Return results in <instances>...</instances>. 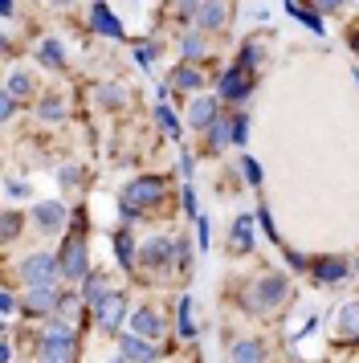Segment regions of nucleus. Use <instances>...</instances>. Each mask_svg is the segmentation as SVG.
Wrapping results in <instances>:
<instances>
[{
	"instance_id": "27",
	"label": "nucleus",
	"mask_w": 359,
	"mask_h": 363,
	"mask_svg": "<svg viewBox=\"0 0 359 363\" xmlns=\"http://www.w3.org/2000/svg\"><path fill=\"white\" fill-rule=\"evenodd\" d=\"M29 90H33V78H29V74H13V78H9V86H4V94H13V99L29 94Z\"/></svg>"
},
{
	"instance_id": "39",
	"label": "nucleus",
	"mask_w": 359,
	"mask_h": 363,
	"mask_svg": "<svg viewBox=\"0 0 359 363\" xmlns=\"http://www.w3.org/2000/svg\"><path fill=\"white\" fill-rule=\"evenodd\" d=\"M13 111H16V99H13V94H4V99H0V115L13 118Z\"/></svg>"
},
{
	"instance_id": "16",
	"label": "nucleus",
	"mask_w": 359,
	"mask_h": 363,
	"mask_svg": "<svg viewBox=\"0 0 359 363\" xmlns=\"http://www.w3.org/2000/svg\"><path fill=\"white\" fill-rule=\"evenodd\" d=\"M192 17L200 21V29H221L225 17H228V9H225V4H196Z\"/></svg>"
},
{
	"instance_id": "15",
	"label": "nucleus",
	"mask_w": 359,
	"mask_h": 363,
	"mask_svg": "<svg viewBox=\"0 0 359 363\" xmlns=\"http://www.w3.org/2000/svg\"><path fill=\"white\" fill-rule=\"evenodd\" d=\"M90 21H94L98 33H106V37H123V25L114 21V13L106 9V4H94V9H90Z\"/></svg>"
},
{
	"instance_id": "18",
	"label": "nucleus",
	"mask_w": 359,
	"mask_h": 363,
	"mask_svg": "<svg viewBox=\"0 0 359 363\" xmlns=\"http://www.w3.org/2000/svg\"><path fill=\"white\" fill-rule=\"evenodd\" d=\"M233 363H265V351H261V343L245 339V343L233 347Z\"/></svg>"
},
{
	"instance_id": "23",
	"label": "nucleus",
	"mask_w": 359,
	"mask_h": 363,
	"mask_svg": "<svg viewBox=\"0 0 359 363\" xmlns=\"http://www.w3.org/2000/svg\"><path fill=\"white\" fill-rule=\"evenodd\" d=\"M286 13L298 21H306V29H314V33H323V17L319 13H310V9H302V4H286Z\"/></svg>"
},
{
	"instance_id": "46",
	"label": "nucleus",
	"mask_w": 359,
	"mask_h": 363,
	"mask_svg": "<svg viewBox=\"0 0 359 363\" xmlns=\"http://www.w3.org/2000/svg\"><path fill=\"white\" fill-rule=\"evenodd\" d=\"M114 363H131V359H114Z\"/></svg>"
},
{
	"instance_id": "25",
	"label": "nucleus",
	"mask_w": 359,
	"mask_h": 363,
	"mask_svg": "<svg viewBox=\"0 0 359 363\" xmlns=\"http://www.w3.org/2000/svg\"><path fill=\"white\" fill-rule=\"evenodd\" d=\"M180 335L192 339L196 327H192V298H180Z\"/></svg>"
},
{
	"instance_id": "12",
	"label": "nucleus",
	"mask_w": 359,
	"mask_h": 363,
	"mask_svg": "<svg viewBox=\"0 0 359 363\" xmlns=\"http://www.w3.org/2000/svg\"><path fill=\"white\" fill-rule=\"evenodd\" d=\"M314 278L326 281V286H339L347 278V262H339V257H319L314 262Z\"/></svg>"
},
{
	"instance_id": "24",
	"label": "nucleus",
	"mask_w": 359,
	"mask_h": 363,
	"mask_svg": "<svg viewBox=\"0 0 359 363\" xmlns=\"http://www.w3.org/2000/svg\"><path fill=\"white\" fill-rule=\"evenodd\" d=\"M114 249H118V262H123V265H135V257H139L135 249H139V245L131 241L127 233H118V237H114Z\"/></svg>"
},
{
	"instance_id": "34",
	"label": "nucleus",
	"mask_w": 359,
	"mask_h": 363,
	"mask_svg": "<svg viewBox=\"0 0 359 363\" xmlns=\"http://www.w3.org/2000/svg\"><path fill=\"white\" fill-rule=\"evenodd\" d=\"M184 208H188V216H196V220H200V204H196V192H192V184L184 188Z\"/></svg>"
},
{
	"instance_id": "3",
	"label": "nucleus",
	"mask_w": 359,
	"mask_h": 363,
	"mask_svg": "<svg viewBox=\"0 0 359 363\" xmlns=\"http://www.w3.org/2000/svg\"><path fill=\"white\" fill-rule=\"evenodd\" d=\"M94 314H98V327H102V330H118L123 314H127V294L111 290V294H106V298L94 306Z\"/></svg>"
},
{
	"instance_id": "37",
	"label": "nucleus",
	"mask_w": 359,
	"mask_h": 363,
	"mask_svg": "<svg viewBox=\"0 0 359 363\" xmlns=\"http://www.w3.org/2000/svg\"><path fill=\"white\" fill-rule=\"evenodd\" d=\"M16 229H21V216H16V213H4V237H16Z\"/></svg>"
},
{
	"instance_id": "4",
	"label": "nucleus",
	"mask_w": 359,
	"mask_h": 363,
	"mask_svg": "<svg viewBox=\"0 0 359 363\" xmlns=\"http://www.w3.org/2000/svg\"><path fill=\"white\" fill-rule=\"evenodd\" d=\"M62 278H74V281H86L90 274H86V245H82L78 237H70L65 241V253H62Z\"/></svg>"
},
{
	"instance_id": "42",
	"label": "nucleus",
	"mask_w": 359,
	"mask_h": 363,
	"mask_svg": "<svg viewBox=\"0 0 359 363\" xmlns=\"http://www.w3.org/2000/svg\"><path fill=\"white\" fill-rule=\"evenodd\" d=\"M286 262H290V269H306V257H298V253H290V249H286Z\"/></svg>"
},
{
	"instance_id": "41",
	"label": "nucleus",
	"mask_w": 359,
	"mask_h": 363,
	"mask_svg": "<svg viewBox=\"0 0 359 363\" xmlns=\"http://www.w3.org/2000/svg\"><path fill=\"white\" fill-rule=\"evenodd\" d=\"M13 306H16V298L9 294V290H4V294H0V311H4V314H13Z\"/></svg>"
},
{
	"instance_id": "19",
	"label": "nucleus",
	"mask_w": 359,
	"mask_h": 363,
	"mask_svg": "<svg viewBox=\"0 0 359 363\" xmlns=\"http://www.w3.org/2000/svg\"><path fill=\"white\" fill-rule=\"evenodd\" d=\"M209 143H212V151H221L225 143H233V118H216V123H212Z\"/></svg>"
},
{
	"instance_id": "13",
	"label": "nucleus",
	"mask_w": 359,
	"mask_h": 363,
	"mask_svg": "<svg viewBox=\"0 0 359 363\" xmlns=\"http://www.w3.org/2000/svg\"><path fill=\"white\" fill-rule=\"evenodd\" d=\"M188 118H192V127H212L216 123V99H192V106H188Z\"/></svg>"
},
{
	"instance_id": "35",
	"label": "nucleus",
	"mask_w": 359,
	"mask_h": 363,
	"mask_svg": "<svg viewBox=\"0 0 359 363\" xmlns=\"http://www.w3.org/2000/svg\"><path fill=\"white\" fill-rule=\"evenodd\" d=\"M98 99L106 102V106H118V102H123V94H118L114 86H102V90H98Z\"/></svg>"
},
{
	"instance_id": "36",
	"label": "nucleus",
	"mask_w": 359,
	"mask_h": 363,
	"mask_svg": "<svg viewBox=\"0 0 359 363\" xmlns=\"http://www.w3.org/2000/svg\"><path fill=\"white\" fill-rule=\"evenodd\" d=\"M258 45H245V50H241V62H237V66H241V69H249V66H253V62H258Z\"/></svg>"
},
{
	"instance_id": "7",
	"label": "nucleus",
	"mask_w": 359,
	"mask_h": 363,
	"mask_svg": "<svg viewBox=\"0 0 359 363\" xmlns=\"http://www.w3.org/2000/svg\"><path fill=\"white\" fill-rule=\"evenodd\" d=\"M172 249H176V241H167V237H151V241L139 245V262L151 265V269H160V265H167L172 257H176Z\"/></svg>"
},
{
	"instance_id": "9",
	"label": "nucleus",
	"mask_w": 359,
	"mask_h": 363,
	"mask_svg": "<svg viewBox=\"0 0 359 363\" xmlns=\"http://www.w3.org/2000/svg\"><path fill=\"white\" fill-rule=\"evenodd\" d=\"M282 298H286V278H261L253 290V306L265 311V306H277Z\"/></svg>"
},
{
	"instance_id": "14",
	"label": "nucleus",
	"mask_w": 359,
	"mask_h": 363,
	"mask_svg": "<svg viewBox=\"0 0 359 363\" xmlns=\"http://www.w3.org/2000/svg\"><path fill=\"white\" fill-rule=\"evenodd\" d=\"M135 335H143V339H160L163 335V318L155 311H135Z\"/></svg>"
},
{
	"instance_id": "1",
	"label": "nucleus",
	"mask_w": 359,
	"mask_h": 363,
	"mask_svg": "<svg viewBox=\"0 0 359 363\" xmlns=\"http://www.w3.org/2000/svg\"><path fill=\"white\" fill-rule=\"evenodd\" d=\"M21 274H25V281H29L33 290H49V286H57L62 262H57L53 253H33V257H25Z\"/></svg>"
},
{
	"instance_id": "6",
	"label": "nucleus",
	"mask_w": 359,
	"mask_h": 363,
	"mask_svg": "<svg viewBox=\"0 0 359 363\" xmlns=\"http://www.w3.org/2000/svg\"><path fill=\"white\" fill-rule=\"evenodd\" d=\"M118 351H123V359H131V363H155L160 359V347H151V339H143V335H123Z\"/></svg>"
},
{
	"instance_id": "8",
	"label": "nucleus",
	"mask_w": 359,
	"mask_h": 363,
	"mask_svg": "<svg viewBox=\"0 0 359 363\" xmlns=\"http://www.w3.org/2000/svg\"><path fill=\"white\" fill-rule=\"evenodd\" d=\"M249 69H241V66H233V69H225L221 74V94H225L228 102H245L249 99Z\"/></svg>"
},
{
	"instance_id": "2",
	"label": "nucleus",
	"mask_w": 359,
	"mask_h": 363,
	"mask_svg": "<svg viewBox=\"0 0 359 363\" xmlns=\"http://www.w3.org/2000/svg\"><path fill=\"white\" fill-rule=\"evenodd\" d=\"M160 196H163V180H155V176H143V180L127 184L123 204H131V208H147V204H160Z\"/></svg>"
},
{
	"instance_id": "40",
	"label": "nucleus",
	"mask_w": 359,
	"mask_h": 363,
	"mask_svg": "<svg viewBox=\"0 0 359 363\" xmlns=\"http://www.w3.org/2000/svg\"><path fill=\"white\" fill-rule=\"evenodd\" d=\"M258 220H261V229L270 233V237H277V233H274V220H270V213H265V208H258Z\"/></svg>"
},
{
	"instance_id": "22",
	"label": "nucleus",
	"mask_w": 359,
	"mask_h": 363,
	"mask_svg": "<svg viewBox=\"0 0 359 363\" xmlns=\"http://www.w3.org/2000/svg\"><path fill=\"white\" fill-rule=\"evenodd\" d=\"M339 327H343V335H359V302H347V306H343Z\"/></svg>"
},
{
	"instance_id": "29",
	"label": "nucleus",
	"mask_w": 359,
	"mask_h": 363,
	"mask_svg": "<svg viewBox=\"0 0 359 363\" xmlns=\"http://www.w3.org/2000/svg\"><path fill=\"white\" fill-rule=\"evenodd\" d=\"M155 115H160V127H163V135H167V139H180V123H176V115H172L167 106H160Z\"/></svg>"
},
{
	"instance_id": "10",
	"label": "nucleus",
	"mask_w": 359,
	"mask_h": 363,
	"mask_svg": "<svg viewBox=\"0 0 359 363\" xmlns=\"http://www.w3.org/2000/svg\"><path fill=\"white\" fill-rule=\"evenodd\" d=\"M65 208L62 204H57V200H45V204H37V208H33V220H37V229H45V233H57L65 225Z\"/></svg>"
},
{
	"instance_id": "38",
	"label": "nucleus",
	"mask_w": 359,
	"mask_h": 363,
	"mask_svg": "<svg viewBox=\"0 0 359 363\" xmlns=\"http://www.w3.org/2000/svg\"><path fill=\"white\" fill-rule=\"evenodd\" d=\"M9 196H29V184H21V180H9V188H4Z\"/></svg>"
},
{
	"instance_id": "5",
	"label": "nucleus",
	"mask_w": 359,
	"mask_h": 363,
	"mask_svg": "<svg viewBox=\"0 0 359 363\" xmlns=\"http://www.w3.org/2000/svg\"><path fill=\"white\" fill-rule=\"evenodd\" d=\"M41 363H74V335H45Z\"/></svg>"
},
{
	"instance_id": "28",
	"label": "nucleus",
	"mask_w": 359,
	"mask_h": 363,
	"mask_svg": "<svg viewBox=\"0 0 359 363\" xmlns=\"http://www.w3.org/2000/svg\"><path fill=\"white\" fill-rule=\"evenodd\" d=\"M180 50H184V57H188V62H192V57H204V37H200V33H188Z\"/></svg>"
},
{
	"instance_id": "17",
	"label": "nucleus",
	"mask_w": 359,
	"mask_h": 363,
	"mask_svg": "<svg viewBox=\"0 0 359 363\" xmlns=\"http://www.w3.org/2000/svg\"><path fill=\"white\" fill-rule=\"evenodd\" d=\"M249 225H253V216H237V225H233V253H249V249H253Z\"/></svg>"
},
{
	"instance_id": "43",
	"label": "nucleus",
	"mask_w": 359,
	"mask_h": 363,
	"mask_svg": "<svg viewBox=\"0 0 359 363\" xmlns=\"http://www.w3.org/2000/svg\"><path fill=\"white\" fill-rule=\"evenodd\" d=\"M196 225H200V249H209V220H204V216H200V220H196Z\"/></svg>"
},
{
	"instance_id": "26",
	"label": "nucleus",
	"mask_w": 359,
	"mask_h": 363,
	"mask_svg": "<svg viewBox=\"0 0 359 363\" xmlns=\"http://www.w3.org/2000/svg\"><path fill=\"white\" fill-rule=\"evenodd\" d=\"M37 115L45 118V123H57V118L65 115V106H62V99H57V94H49V99L41 102V111H37Z\"/></svg>"
},
{
	"instance_id": "32",
	"label": "nucleus",
	"mask_w": 359,
	"mask_h": 363,
	"mask_svg": "<svg viewBox=\"0 0 359 363\" xmlns=\"http://www.w3.org/2000/svg\"><path fill=\"white\" fill-rule=\"evenodd\" d=\"M245 135H249V115H237L233 118V143H245Z\"/></svg>"
},
{
	"instance_id": "33",
	"label": "nucleus",
	"mask_w": 359,
	"mask_h": 363,
	"mask_svg": "<svg viewBox=\"0 0 359 363\" xmlns=\"http://www.w3.org/2000/svg\"><path fill=\"white\" fill-rule=\"evenodd\" d=\"M135 62H139L143 69H151V62H155V45H139V50H135Z\"/></svg>"
},
{
	"instance_id": "20",
	"label": "nucleus",
	"mask_w": 359,
	"mask_h": 363,
	"mask_svg": "<svg viewBox=\"0 0 359 363\" xmlns=\"http://www.w3.org/2000/svg\"><path fill=\"white\" fill-rule=\"evenodd\" d=\"M172 82H176L180 90H188V94H196V90L204 86V78H200V69L184 66V69H176V74H172Z\"/></svg>"
},
{
	"instance_id": "11",
	"label": "nucleus",
	"mask_w": 359,
	"mask_h": 363,
	"mask_svg": "<svg viewBox=\"0 0 359 363\" xmlns=\"http://www.w3.org/2000/svg\"><path fill=\"white\" fill-rule=\"evenodd\" d=\"M62 306V298H57V290L49 286V290H29L25 294V314H45V311H57Z\"/></svg>"
},
{
	"instance_id": "44",
	"label": "nucleus",
	"mask_w": 359,
	"mask_h": 363,
	"mask_svg": "<svg viewBox=\"0 0 359 363\" xmlns=\"http://www.w3.org/2000/svg\"><path fill=\"white\" fill-rule=\"evenodd\" d=\"M180 172H184V176H192V172H196V164H192V155H180Z\"/></svg>"
},
{
	"instance_id": "21",
	"label": "nucleus",
	"mask_w": 359,
	"mask_h": 363,
	"mask_svg": "<svg viewBox=\"0 0 359 363\" xmlns=\"http://www.w3.org/2000/svg\"><path fill=\"white\" fill-rule=\"evenodd\" d=\"M41 62H45L49 69H57L65 62V50H62V41H41Z\"/></svg>"
},
{
	"instance_id": "31",
	"label": "nucleus",
	"mask_w": 359,
	"mask_h": 363,
	"mask_svg": "<svg viewBox=\"0 0 359 363\" xmlns=\"http://www.w3.org/2000/svg\"><path fill=\"white\" fill-rule=\"evenodd\" d=\"M57 180H62V184H65V188H74V184H78V180H82V167H74V164H65V167H62V172H57Z\"/></svg>"
},
{
	"instance_id": "45",
	"label": "nucleus",
	"mask_w": 359,
	"mask_h": 363,
	"mask_svg": "<svg viewBox=\"0 0 359 363\" xmlns=\"http://www.w3.org/2000/svg\"><path fill=\"white\" fill-rule=\"evenodd\" d=\"M351 41H355V50H359V37H351Z\"/></svg>"
},
{
	"instance_id": "30",
	"label": "nucleus",
	"mask_w": 359,
	"mask_h": 363,
	"mask_svg": "<svg viewBox=\"0 0 359 363\" xmlns=\"http://www.w3.org/2000/svg\"><path fill=\"white\" fill-rule=\"evenodd\" d=\"M241 172H245V180H249V184H261V176H265L261 164H258V160H249V155L241 160Z\"/></svg>"
}]
</instances>
